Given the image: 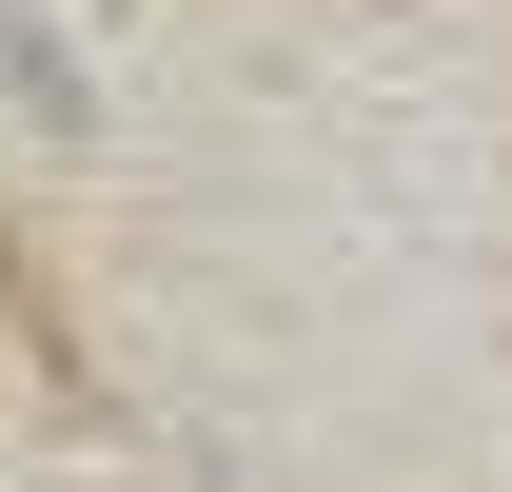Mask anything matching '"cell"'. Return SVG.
I'll return each mask as SVG.
<instances>
[{"instance_id": "obj_1", "label": "cell", "mask_w": 512, "mask_h": 492, "mask_svg": "<svg viewBox=\"0 0 512 492\" xmlns=\"http://www.w3.org/2000/svg\"><path fill=\"white\" fill-rule=\"evenodd\" d=\"M0 335H40V355H60V296L20 276V237H0Z\"/></svg>"}]
</instances>
